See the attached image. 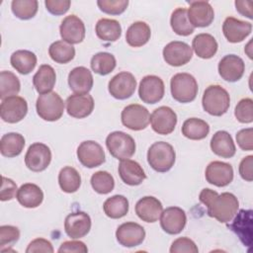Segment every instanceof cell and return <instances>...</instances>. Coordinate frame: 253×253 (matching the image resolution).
Here are the masks:
<instances>
[{
    "label": "cell",
    "mask_w": 253,
    "mask_h": 253,
    "mask_svg": "<svg viewBox=\"0 0 253 253\" xmlns=\"http://www.w3.org/2000/svg\"><path fill=\"white\" fill-rule=\"evenodd\" d=\"M91 218L84 211L69 213L64 220V231L72 239H79L87 235L91 229Z\"/></svg>",
    "instance_id": "obj_15"
},
{
    "label": "cell",
    "mask_w": 253,
    "mask_h": 253,
    "mask_svg": "<svg viewBox=\"0 0 253 253\" xmlns=\"http://www.w3.org/2000/svg\"><path fill=\"white\" fill-rule=\"evenodd\" d=\"M25 146V138L18 132H8L1 137L0 151L5 157H16L20 155Z\"/></svg>",
    "instance_id": "obj_33"
},
{
    "label": "cell",
    "mask_w": 253,
    "mask_h": 253,
    "mask_svg": "<svg viewBox=\"0 0 253 253\" xmlns=\"http://www.w3.org/2000/svg\"><path fill=\"white\" fill-rule=\"evenodd\" d=\"M90 183L93 190L101 195L109 194L115 188V180L107 171H98L94 173L91 177Z\"/></svg>",
    "instance_id": "obj_44"
},
{
    "label": "cell",
    "mask_w": 253,
    "mask_h": 253,
    "mask_svg": "<svg viewBox=\"0 0 253 253\" xmlns=\"http://www.w3.org/2000/svg\"><path fill=\"white\" fill-rule=\"evenodd\" d=\"M234 116L239 123L250 124L253 122V100L251 98L241 99L234 110Z\"/></svg>",
    "instance_id": "obj_45"
},
{
    "label": "cell",
    "mask_w": 253,
    "mask_h": 253,
    "mask_svg": "<svg viewBox=\"0 0 253 253\" xmlns=\"http://www.w3.org/2000/svg\"><path fill=\"white\" fill-rule=\"evenodd\" d=\"M199 200L208 209V214L221 223L229 222L237 213L239 202L237 198L228 192L221 193L205 188L199 195Z\"/></svg>",
    "instance_id": "obj_1"
},
{
    "label": "cell",
    "mask_w": 253,
    "mask_h": 253,
    "mask_svg": "<svg viewBox=\"0 0 253 253\" xmlns=\"http://www.w3.org/2000/svg\"><path fill=\"white\" fill-rule=\"evenodd\" d=\"M217 68L218 73L223 80L236 82L243 76L245 64L241 57L235 54H227L220 59Z\"/></svg>",
    "instance_id": "obj_21"
},
{
    "label": "cell",
    "mask_w": 253,
    "mask_h": 253,
    "mask_svg": "<svg viewBox=\"0 0 253 253\" xmlns=\"http://www.w3.org/2000/svg\"><path fill=\"white\" fill-rule=\"evenodd\" d=\"M161 228L168 234L180 233L186 225L187 216L184 210L179 207H169L160 214Z\"/></svg>",
    "instance_id": "obj_16"
},
{
    "label": "cell",
    "mask_w": 253,
    "mask_h": 253,
    "mask_svg": "<svg viewBox=\"0 0 253 253\" xmlns=\"http://www.w3.org/2000/svg\"><path fill=\"white\" fill-rule=\"evenodd\" d=\"M116 237L121 245L125 247H135L143 242L145 230L136 222H125L117 228Z\"/></svg>",
    "instance_id": "obj_18"
},
{
    "label": "cell",
    "mask_w": 253,
    "mask_h": 253,
    "mask_svg": "<svg viewBox=\"0 0 253 253\" xmlns=\"http://www.w3.org/2000/svg\"><path fill=\"white\" fill-rule=\"evenodd\" d=\"M79 162L87 168H95L103 164L106 160L103 147L94 140H85L77 148Z\"/></svg>",
    "instance_id": "obj_12"
},
{
    "label": "cell",
    "mask_w": 253,
    "mask_h": 253,
    "mask_svg": "<svg viewBox=\"0 0 253 253\" xmlns=\"http://www.w3.org/2000/svg\"><path fill=\"white\" fill-rule=\"evenodd\" d=\"M176 153L173 146L165 141L154 142L147 151V162L156 172L169 171L175 163Z\"/></svg>",
    "instance_id": "obj_2"
},
{
    "label": "cell",
    "mask_w": 253,
    "mask_h": 253,
    "mask_svg": "<svg viewBox=\"0 0 253 253\" xmlns=\"http://www.w3.org/2000/svg\"><path fill=\"white\" fill-rule=\"evenodd\" d=\"M27 253H36V252H47L52 253L53 247L51 243L44 238H36L30 242L26 249Z\"/></svg>",
    "instance_id": "obj_51"
},
{
    "label": "cell",
    "mask_w": 253,
    "mask_h": 253,
    "mask_svg": "<svg viewBox=\"0 0 253 253\" xmlns=\"http://www.w3.org/2000/svg\"><path fill=\"white\" fill-rule=\"evenodd\" d=\"M57 251L59 253H62V252L86 253V252H88V248L84 242L72 240V241H65V242L61 243V245L59 246Z\"/></svg>",
    "instance_id": "obj_54"
},
{
    "label": "cell",
    "mask_w": 253,
    "mask_h": 253,
    "mask_svg": "<svg viewBox=\"0 0 253 253\" xmlns=\"http://www.w3.org/2000/svg\"><path fill=\"white\" fill-rule=\"evenodd\" d=\"M11 65L20 74L31 73L37 65V55L27 49H19L12 53L10 57Z\"/></svg>",
    "instance_id": "obj_32"
},
{
    "label": "cell",
    "mask_w": 253,
    "mask_h": 253,
    "mask_svg": "<svg viewBox=\"0 0 253 253\" xmlns=\"http://www.w3.org/2000/svg\"><path fill=\"white\" fill-rule=\"evenodd\" d=\"M163 211L161 202L152 196L141 198L135 204V213L145 222H155Z\"/></svg>",
    "instance_id": "obj_25"
},
{
    "label": "cell",
    "mask_w": 253,
    "mask_h": 253,
    "mask_svg": "<svg viewBox=\"0 0 253 253\" xmlns=\"http://www.w3.org/2000/svg\"><path fill=\"white\" fill-rule=\"evenodd\" d=\"M16 191H18L16 183L13 180L3 176L2 177V186H1L0 200L2 202L12 200L15 197V195H16Z\"/></svg>",
    "instance_id": "obj_52"
},
{
    "label": "cell",
    "mask_w": 253,
    "mask_h": 253,
    "mask_svg": "<svg viewBox=\"0 0 253 253\" xmlns=\"http://www.w3.org/2000/svg\"><path fill=\"white\" fill-rule=\"evenodd\" d=\"M21 83L19 78L11 71H1L0 73V98L4 100L7 97L17 96L20 92Z\"/></svg>",
    "instance_id": "obj_42"
},
{
    "label": "cell",
    "mask_w": 253,
    "mask_h": 253,
    "mask_svg": "<svg viewBox=\"0 0 253 253\" xmlns=\"http://www.w3.org/2000/svg\"><path fill=\"white\" fill-rule=\"evenodd\" d=\"M236 141L238 146L245 151L253 149V128H243L236 133Z\"/></svg>",
    "instance_id": "obj_49"
},
{
    "label": "cell",
    "mask_w": 253,
    "mask_h": 253,
    "mask_svg": "<svg viewBox=\"0 0 253 253\" xmlns=\"http://www.w3.org/2000/svg\"><path fill=\"white\" fill-rule=\"evenodd\" d=\"M164 92V82L156 75H146L139 83L138 96L143 103H158L163 98Z\"/></svg>",
    "instance_id": "obj_11"
},
{
    "label": "cell",
    "mask_w": 253,
    "mask_h": 253,
    "mask_svg": "<svg viewBox=\"0 0 253 253\" xmlns=\"http://www.w3.org/2000/svg\"><path fill=\"white\" fill-rule=\"evenodd\" d=\"M202 105L208 114L214 117H220L229 109L230 97L223 87L219 85H211L204 92Z\"/></svg>",
    "instance_id": "obj_3"
},
{
    "label": "cell",
    "mask_w": 253,
    "mask_h": 253,
    "mask_svg": "<svg viewBox=\"0 0 253 253\" xmlns=\"http://www.w3.org/2000/svg\"><path fill=\"white\" fill-rule=\"evenodd\" d=\"M171 95L179 103H190L198 94V82L189 73L182 72L175 74L170 81Z\"/></svg>",
    "instance_id": "obj_4"
},
{
    "label": "cell",
    "mask_w": 253,
    "mask_h": 253,
    "mask_svg": "<svg viewBox=\"0 0 253 253\" xmlns=\"http://www.w3.org/2000/svg\"><path fill=\"white\" fill-rule=\"evenodd\" d=\"M118 171L122 181L129 186L140 185L146 179L142 167L131 159L121 160Z\"/></svg>",
    "instance_id": "obj_26"
},
{
    "label": "cell",
    "mask_w": 253,
    "mask_h": 253,
    "mask_svg": "<svg viewBox=\"0 0 253 253\" xmlns=\"http://www.w3.org/2000/svg\"><path fill=\"white\" fill-rule=\"evenodd\" d=\"M170 25L175 34L183 37L190 36L195 30L188 19V10L185 8H177L172 12Z\"/></svg>",
    "instance_id": "obj_39"
},
{
    "label": "cell",
    "mask_w": 253,
    "mask_h": 253,
    "mask_svg": "<svg viewBox=\"0 0 253 253\" xmlns=\"http://www.w3.org/2000/svg\"><path fill=\"white\" fill-rule=\"evenodd\" d=\"M16 198L19 204L24 208L34 209L42 203L43 193L38 185L26 183L18 189Z\"/></svg>",
    "instance_id": "obj_27"
},
{
    "label": "cell",
    "mask_w": 253,
    "mask_h": 253,
    "mask_svg": "<svg viewBox=\"0 0 253 253\" xmlns=\"http://www.w3.org/2000/svg\"><path fill=\"white\" fill-rule=\"evenodd\" d=\"M171 253H198L196 243L188 237H179L173 241L170 247Z\"/></svg>",
    "instance_id": "obj_48"
},
{
    "label": "cell",
    "mask_w": 253,
    "mask_h": 253,
    "mask_svg": "<svg viewBox=\"0 0 253 253\" xmlns=\"http://www.w3.org/2000/svg\"><path fill=\"white\" fill-rule=\"evenodd\" d=\"M39 2L37 0H13L11 9L13 14L21 20H30L38 12Z\"/></svg>",
    "instance_id": "obj_43"
},
{
    "label": "cell",
    "mask_w": 253,
    "mask_h": 253,
    "mask_svg": "<svg viewBox=\"0 0 253 253\" xmlns=\"http://www.w3.org/2000/svg\"><path fill=\"white\" fill-rule=\"evenodd\" d=\"M206 180L216 187H225L233 180V168L221 161L211 162L206 169Z\"/></svg>",
    "instance_id": "obj_20"
},
{
    "label": "cell",
    "mask_w": 253,
    "mask_h": 253,
    "mask_svg": "<svg viewBox=\"0 0 253 253\" xmlns=\"http://www.w3.org/2000/svg\"><path fill=\"white\" fill-rule=\"evenodd\" d=\"M94 83L91 71L84 66L73 68L68 74V85L74 94H88Z\"/></svg>",
    "instance_id": "obj_24"
},
{
    "label": "cell",
    "mask_w": 253,
    "mask_h": 253,
    "mask_svg": "<svg viewBox=\"0 0 253 253\" xmlns=\"http://www.w3.org/2000/svg\"><path fill=\"white\" fill-rule=\"evenodd\" d=\"M136 88V80L134 76L126 71L116 74L108 85L109 93L118 100H126L131 97Z\"/></svg>",
    "instance_id": "obj_10"
},
{
    "label": "cell",
    "mask_w": 253,
    "mask_h": 253,
    "mask_svg": "<svg viewBox=\"0 0 253 253\" xmlns=\"http://www.w3.org/2000/svg\"><path fill=\"white\" fill-rule=\"evenodd\" d=\"M252 31V24L238 20L234 17H227L222 24V32L225 39L232 43L245 40Z\"/></svg>",
    "instance_id": "obj_23"
},
{
    "label": "cell",
    "mask_w": 253,
    "mask_h": 253,
    "mask_svg": "<svg viewBox=\"0 0 253 253\" xmlns=\"http://www.w3.org/2000/svg\"><path fill=\"white\" fill-rule=\"evenodd\" d=\"M121 120L126 127L131 130H141L148 126L150 115L145 107L139 104H131L124 108Z\"/></svg>",
    "instance_id": "obj_9"
},
{
    "label": "cell",
    "mask_w": 253,
    "mask_h": 253,
    "mask_svg": "<svg viewBox=\"0 0 253 253\" xmlns=\"http://www.w3.org/2000/svg\"><path fill=\"white\" fill-rule=\"evenodd\" d=\"M182 134L192 140H201L208 136L210 132L209 124L198 118L187 119L182 126Z\"/></svg>",
    "instance_id": "obj_36"
},
{
    "label": "cell",
    "mask_w": 253,
    "mask_h": 253,
    "mask_svg": "<svg viewBox=\"0 0 253 253\" xmlns=\"http://www.w3.org/2000/svg\"><path fill=\"white\" fill-rule=\"evenodd\" d=\"M149 122L156 133L165 135L174 130L177 125V115L170 107L161 106L152 112Z\"/></svg>",
    "instance_id": "obj_13"
},
{
    "label": "cell",
    "mask_w": 253,
    "mask_h": 253,
    "mask_svg": "<svg viewBox=\"0 0 253 253\" xmlns=\"http://www.w3.org/2000/svg\"><path fill=\"white\" fill-rule=\"evenodd\" d=\"M235 8L236 11L241 14L244 17H247L248 19H253L252 15V6L253 2L252 1H244V0H236L235 1Z\"/></svg>",
    "instance_id": "obj_55"
},
{
    "label": "cell",
    "mask_w": 253,
    "mask_h": 253,
    "mask_svg": "<svg viewBox=\"0 0 253 253\" xmlns=\"http://www.w3.org/2000/svg\"><path fill=\"white\" fill-rule=\"evenodd\" d=\"M71 2L69 0H45L44 5L46 10L55 16L65 14L70 7Z\"/></svg>",
    "instance_id": "obj_50"
},
{
    "label": "cell",
    "mask_w": 253,
    "mask_h": 253,
    "mask_svg": "<svg viewBox=\"0 0 253 253\" xmlns=\"http://www.w3.org/2000/svg\"><path fill=\"white\" fill-rule=\"evenodd\" d=\"M20 238V231L18 227L13 225L0 226V246H9L17 242Z\"/></svg>",
    "instance_id": "obj_47"
},
{
    "label": "cell",
    "mask_w": 253,
    "mask_h": 253,
    "mask_svg": "<svg viewBox=\"0 0 253 253\" xmlns=\"http://www.w3.org/2000/svg\"><path fill=\"white\" fill-rule=\"evenodd\" d=\"M151 36L150 27L145 22H134L131 24L126 34V41L132 47H139L148 42Z\"/></svg>",
    "instance_id": "obj_31"
},
{
    "label": "cell",
    "mask_w": 253,
    "mask_h": 253,
    "mask_svg": "<svg viewBox=\"0 0 253 253\" xmlns=\"http://www.w3.org/2000/svg\"><path fill=\"white\" fill-rule=\"evenodd\" d=\"M252 211L241 210L235 219L233 220V223L230 225L232 230L239 236L240 240L244 245H250L251 244V236L249 233L246 232V230L250 233H252V217H251Z\"/></svg>",
    "instance_id": "obj_34"
},
{
    "label": "cell",
    "mask_w": 253,
    "mask_h": 253,
    "mask_svg": "<svg viewBox=\"0 0 253 253\" xmlns=\"http://www.w3.org/2000/svg\"><path fill=\"white\" fill-rule=\"evenodd\" d=\"M193 56L192 47L180 41L167 43L163 48V58L171 66H182L188 63Z\"/></svg>",
    "instance_id": "obj_14"
},
{
    "label": "cell",
    "mask_w": 253,
    "mask_h": 253,
    "mask_svg": "<svg viewBox=\"0 0 253 253\" xmlns=\"http://www.w3.org/2000/svg\"><path fill=\"white\" fill-rule=\"evenodd\" d=\"M211 151L222 158H231L236 152V147L231 135L225 130L216 131L211 139Z\"/></svg>",
    "instance_id": "obj_28"
},
{
    "label": "cell",
    "mask_w": 253,
    "mask_h": 253,
    "mask_svg": "<svg viewBox=\"0 0 253 253\" xmlns=\"http://www.w3.org/2000/svg\"><path fill=\"white\" fill-rule=\"evenodd\" d=\"M252 167H253V156L248 155L244 157L240 164H239V174L241 178L247 182H251L253 180V172H252Z\"/></svg>",
    "instance_id": "obj_53"
},
{
    "label": "cell",
    "mask_w": 253,
    "mask_h": 253,
    "mask_svg": "<svg viewBox=\"0 0 253 253\" xmlns=\"http://www.w3.org/2000/svg\"><path fill=\"white\" fill-rule=\"evenodd\" d=\"M97 37L104 42H116L122 35L121 24L114 19L102 18L95 27Z\"/></svg>",
    "instance_id": "obj_35"
},
{
    "label": "cell",
    "mask_w": 253,
    "mask_h": 253,
    "mask_svg": "<svg viewBox=\"0 0 253 253\" xmlns=\"http://www.w3.org/2000/svg\"><path fill=\"white\" fill-rule=\"evenodd\" d=\"M188 19L194 28L210 26L214 19V11L208 1H191Z\"/></svg>",
    "instance_id": "obj_19"
},
{
    "label": "cell",
    "mask_w": 253,
    "mask_h": 253,
    "mask_svg": "<svg viewBox=\"0 0 253 253\" xmlns=\"http://www.w3.org/2000/svg\"><path fill=\"white\" fill-rule=\"evenodd\" d=\"M103 210L105 214L113 219L124 217L128 211V201L123 195H115L105 201Z\"/></svg>",
    "instance_id": "obj_37"
},
{
    "label": "cell",
    "mask_w": 253,
    "mask_h": 253,
    "mask_svg": "<svg viewBox=\"0 0 253 253\" xmlns=\"http://www.w3.org/2000/svg\"><path fill=\"white\" fill-rule=\"evenodd\" d=\"M58 184L63 192L75 193L81 186V176L75 168L65 166L59 171Z\"/></svg>",
    "instance_id": "obj_38"
},
{
    "label": "cell",
    "mask_w": 253,
    "mask_h": 253,
    "mask_svg": "<svg viewBox=\"0 0 253 253\" xmlns=\"http://www.w3.org/2000/svg\"><path fill=\"white\" fill-rule=\"evenodd\" d=\"M217 47L218 45L213 36L206 33L197 35L192 42V49L203 59L211 58L216 53Z\"/></svg>",
    "instance_id": "obj_30"
},
{
    "label": "cell",
    "mask_w": 253,
    "mask_h": 253,
    "mask_svg": "<svg viewBox=\"0 0 253 253\" xmlns=\"http://www.w3.org/2000/svg\"><path fill=\"white\" fill-rule=\"evenodd\" d=\"M106 146L110 154L119 159H128L135 152V141L124 131H113L106 138Z\"/></svg>",
    "instance_id": "obj_6"
},
{
    "label": "cell",
    "mask_w": 253,
    "mask_h": 253,
    "mask_svg": "<svg viewBox=\"0 0 253 253\" xmlns=\"http://www.w3.org/2000/svg\"><path fill=\"white\" fill-rule=\"evenodd\" d=\"M61 39L70 44L80 43L85 38V25L75 15L66 16L59 27Z\"/></svg>",
    "instance_id": "obj_17"
},
{
    "label": "cell",
    "mask_w": 253,
    "mask_h": 253,
    "mask_svg": "<svg viewBox=\"0 0 253 253\" xmlns=\"http://www.w3.org/2000/svg\"><path fill=\"white\" fill-rule=\"evenodd\" d=\"M28 113L27 101L20 96H11L2 100L0 105L1 119L9 124L22 121Z\"/></svg>",
    "instance_id": "obj_8"
},
{
    "label": "cell",
    "mask_w": 253,
    "mask_h": 253,
    "mask_svg": "<svg viewBox=\"0 0 253 253\" xmlns=\"http://www.w3.org/2000/svg\"><path fill=\"white\" fill-rule=\"evenodd\" d=\"M100 10L109 15H120L126 11L128 5L127 0H98Z\"/></svg>",
    "instance_id": "obj_46"
},
{
    "label": "cell",
    "mask_w": 253,
    "mask_h": 253,
    "mask_svg": "<svg viewBox=\"0 0 253 253\" xmlns=\"http://www.w3.org/2000/svg\"><path fill=\"white\" fill-rule=\"evenodd\" d=\"M90 65L92 70L100 75H108L117 65L115 56L109 52H98L92 56Z\"/></svg>",
    "instance_id": "obj_41"
},
{
    "label": "cell",
    "mask_w": 253,
    "mask_h": 253,
    "mask_svg": "<svg viewBox=\"0 0 253 253\" xmlns=\"http://www.w3.org/2000/svg\"><path fill=\"white\" fill-rule=\"evenodd\" d=\"M38 115L44 121L54 122L61 118L64 112V102L56 92L42 94L37 99Z\"/></svg>",
    "instance_id": "obj_5"
},
{
    "label": "cell",
    "mask_w": 253,
    "mask_h": 253,
    "mask_svg": "<svg viewBox=\"0 0 253 253\" xmlns=\"http://www.w3.org/2000/svg\"><path fill=\"white\" fill-rule=\"evenodd\" d=\"M66 112L75 119H83L94 110V99L89 94H73L66 99Z\"/></svg>",
    "instance_id": "obj_22"
},
{
    "label": "cell",
    "mask_w": 253,
    "mask_h": 253,
    "mask_svg": "<svg viewBox=\"0 0 253 253\" xmlns=\"http://www.w3.org/2000/svg\"><path fill=\"white\" fill-rule=\"evenodd\" d=\"M48 54L53 61L65 64L74 58L75 48L72 44L64 41H56L49 45Z\"/></svg>",
    "instance_id": "obj_40"
},
{
    "label": "cell",
    "mask_w": 253,
    "mask_h": 253,
    "mask_svg": "<svg viewBox=\"0 0 253 253\" xmlns=\"http://www.w3.org/2000/svg\"><path fill=\"white\" fill-rule=\"evenodd\" d=\"M56 81L54 69L48 64H42L33 77V84L39 94H46L52 91Z\"/></svg>",
    "instance_id": "obj_29"
},
{
    "label": "cell",
    "mask_w": 253,
    "mask_h": 253,
    "mask_svg": "<svg viewBox=\"0 0 253 253\" xmlns=\"http://www.w3.org/2000/svg\"><path fill=\"white\" fill-rule=\"evenodd\" d=\"M51 161V151L49 147L42 142L31 144L25 155V164L33 172L45 170Z\"/></svg>",
    "instance_id": "obj_7"
}]
</instances>
